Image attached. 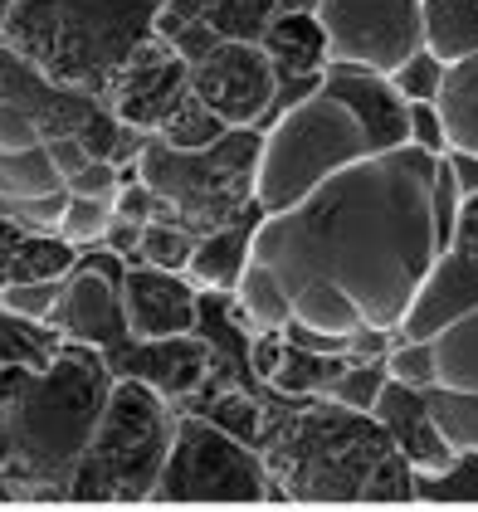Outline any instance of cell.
Here are the masks:
<instances>
[{
  "label": "cell",
  "mask_w": 478,
  "mask_h": 512,
  "mask_svg": "<svg viewBox=\"0 0 478 512\" xmlns=\"http://www.w3.org/2000/svg\"><path fill=\"white\" fill-rule=\"evenodd\" d=\"M439 161L444 152L420 142L352 161L298 205L264 215L249 259L279 278L288 303L303 283H332L366 327L396 332L454 235L439 210Z\"/></svg>",
  "instance_id": "cell-1"
},
{
  "label": "cell",
  "mask_w": 478,
  "mask_h": 512,
  "mask_svg": "<svg viewBox=\"0 0 478 512\" xmlns=\"http://www.w3.org/2000/svg\"><path fill=\"white\" fill-rule=\"evenodd\" d=\"M118 371L64 337L49 361H0V503H64Z\"/></svg>",
  "instance_id": "cell-2"
},
{
  "label": "cell",
  "mask_w": 478,
  "mask_h": 512,
  "mask_svg": "<svg viewBox=\"0 0 478 512\" xmlns=\"http://www.w3.org/2000/svg\"><path fill=\"white\" fill-rule=\"evenodd\" d=\"M269 478L293 508H410L420 503V473L371 410L332 395L313 405L269 410L259 430Z\"/></svg>",
  "instance_id": "cell-3"
},
{
  "label": "cell",
  "mask_w": 478,
  "mask_h": 512,
  "mask_svg": "<svg viewBox=\"0 0 478 512\" xmlns=\"http://www.w3.org/2000/svg\"><path fill=\"white\" fill-rule=\"evenodd\" d=\"M161 0H10L5 44L54 83L108 93L118 69L157 35Z\"/></svg>",
  "instance_id": "cell-4"
},
{
  "label": "cell",
  "mask_w": 478,
  "mask_h": 512,
  "mask_svg": "<svg viewBox=\"0 0 478 512\" xmlns=\"http://www.w3.org/2000/svg\"><path fill=\"white\" fill-rule=\"evenodd\" d=\"M171 439H176L171 400L142 376H118L103 415H98V430L69 478L64 508H142V503H152Z\"/></svg>",
  "instance_id": "cell-5"
},
{
  "label": "cell",
  "mask_w": 478,
  "mask_h": 512,
  "mask_svg": "<svg viewBox=\"0 0 478 512\" xmlns=\"http://www.w3.org/2000/svg\"><path fill=\"white\" fill-rule=\"evenodd\" d=\"M259 152H264L259 127H230L210 147H171L161 137H147L137 152V181L157 191L166 220L210 235L259 205L254 196Z\"/></svg>",
  "instance_id": "cell-6"
},
{
  "label": "cell",
  "mask_w": 478,
  "mask_h": 512,
  "mask_svg": "<svg viewBox=\"0 0 478 512\" xmlns=\"http://www.w3.org/2000/svg\"><path fill=\"white\" fill-rule=\"evenodd\" d=\"M371 132L352 113V103H342L332 88H313L298 103H288L264 132V152H259V181L254 196L259 210L274 215L288 210L308 191H318L327 176L347 171L352 161L371 157Z\"/></svg>",
  "instance_id": "cell-7"
},
{
  "label": "cell",
  "mask_w": 478,
  "mask_h": 512,
  "mask_svg": "<svg viewBox=\"0 0 478 512\" xmlns=\"http://www.w3.org/2000/svg\"><path fill=\"white\" fill-rule=\"evenodd\" d=\"M274 493L259 444L215 425L210 415H176V439L157 478V508H264Z\"/></svg>",
  "instance_id": "cell-8"
},
{
  "label": "cell",
  "mask_w": 478,
  "mask_h": 512,
  "mask_svg": "<svg viewBox=\"0 0 478 512\" xmlns=\"http://www.w3.org/2000/svg\"><path fill=\"white\" fill-rule=\"evenodd\" d=\"M386 371L420 386L459 454H478V308L459 313L435 337L405 342L391 332Z\"/></svg>",
  "instance_id": "cell-9"
},
{
  "label": "cell",
  "mask_w": 478,
  "mask_h": 512,
  "mask_svg": "<svg viewBox=\"0 0 478 512\" xmlns=\"http://www.w3.org/2000/svg\"><path fill=\"white\" fill-rule=\"evenodd\" d=\"M318 20L327 30V64L342 59L396 74L415 49H425L420 0H318Z\"/></svg>",
  "instance_id": "cell-10"
},
{
  "label": "cell",
  "mask_w": 478,
  "mask_h": 512,
  "mask_svg": "<svg viewBox=\"0 0 478 512\" xmlns=\"http://www.w3.org/2000/svg\"><path fill=\"white\" fill-rule=\"evenodd\" d=\"M196 98L225 127H259L279 108V74L259 40H220L191 59Z\"/></svg>",
  "instance_id": "cell-11"
},
{
  "label": "cell",
  "mask_w": 478,
  "mask_h": 512,
  "mask_svg": "<svg viewBox=\"0 0 478 512\" xmlns=\"http://www.w3.org/2000/svg\"><path fill=\"white\" fill-rule=\"evenodd\" d=\"M478 308V191L459 200V215H454V235L439 249L430 278L420 283L415 303L405 322L396 327V337L405 342H420V337H435L439 327H449L459 313Z\"/></svg>",
  "instance_id": "cell-12"
},
{
  "label": "cell",
  "mask_w": 478,
  "mask_h": 512,
  "mask_svg": "<svg viewBox=\"0 0 478 512\" xmlns=\"http://www.w3.org/2000/svg\"><path fill=\"white\" fill-rule=\"evenodd\" d=\"M103 98H108V108H113V118L122 127H132L142 137H157L161 127L181 113V103L191 98V59L176 44L152 35L118 69V79L108 83Z\"/></svg>",
  "instance_id": "cell-13"
},
{
  "label": "cell",
  "mask_w": 478,
  "mask_h": 512,
  "mask_svg": "<svg viewBox=\"0 0 478 512\" xmlns=\"http://www.w3.org/2000/svg\"><path fill=\"white\" fill-rule=\"evenodd\" d=\"M318 0H161L157 35L186 59H200L220 40H264L269 25Z\"/></svg>",
  "instance_id": "cell-14"
},
{
  "label": "cell",
  "mask_w": 478,
  "mask_h": 512,
  "mask_svg": "<svg viewBox=\"0 0 478 512\" xmlns=\"http://www.w3.org/2000/svg\"><path fill=\"white\" fill-rule=\"evenodd\" d=\"M371 415L386 425V434L396 439V449L405 454V464L420 473V478H449V473L459 469L464 454L449 444L435 405H430V395L420 391V386H410V381H400V376H386V386L376 395Z\"/></svg>",
  "instance_id": "cell-15"
},
{
  "label": "cell",
  "mask_w": 478,
  "mask_h": 512,
  "mask_svg": "<svg viewBox=\"0 0 478 512\" xmlns=\"http://www.w3.org/2000/svg\"><path fill=\"white\" fill-rule=\"evenodd\" d=\"M122 308L127 327L142 342H166V337H191L200 327V293L191 274L142 264L122 274Z\"/></svg>",
  "instance_id": "cell-16"
},
{
  "label": "cell",
  "mask_w": 478,
  "mask_h": 512,
  "mask_svg": "<svg viewBox=\"0 0 478 512\" xmlns=\"http://www.w3.org/2000/svg\"><path fill=\"white\" fill-rule=\"evenodd\" d=\"M322 88H332L342 103H352V113L366 122L376 152H391V147H405V142H410V103H405V93L396 88L391 74L366 69V64L332 59V64L322 69Z\"/></svg>",
  "instance_id": "cell-17"
},
{
  "label": "cell",
  "mask_w": 478,
  "mask_h": 512,
  "mask_svg": "<svg viewBox=\"0 0 478 512\" xmlns=\"http://www.w3.org/2000/svg\"><path fill=\"white\" fill-rule=\"evenodd\" d=\"M259 44H264V54L274 59V74H279V83H283L279 108H274V118H279L288 103H298L303 93L318 88L322 69H327V30H322V20H318V5H303V10L279 15Z\"/></svg>",
  "instance_id": "cell-18"
},
{
  "label": "cell",
  "mask_w": 478,
  "mask_h": 512,
  "mask_svg": "<svg viewBox=\"0 0 478 512\" xmlns=\"http://www.w3.org/2000/svg\"><path fill=\"white\" fill-rule=\"evenodd\" d=\"M74 244L54 230H30L10 215H0V288L30 283V278H69L74 274Z\"/></svg>",
  "instance_id": "cell-19"
},
{
  "label": "cell",
  "mask_w": 478,
  "mask_h": 512,
  "mask_svg": "<svg viewBox=\"0 0 478 512\" xmlns=\"http://www.w3.org/2000/svg\"><path fill=\"white\" fill-rule=\"evenodd\" d=\"M259 220H264V210L254 205V210H244L239 220L210 230V235H200L186 274L196 278L200 288H210V293H235L239 274L249 269V254H254V230H259Z\"/></svg>",
  "instance_id": "cell-20"
},
{
  "label": "cell",
  "mask_w": 478,
  "mask_h": 512,
  "mask_svg": "<svg viewBox=\"0 0 478 512\" xmlns=\"http://www.w3.org/2000/svg\"><path fill=\"white\" fill-rule=\"evenodd\" d=\"M435 108H439V122H444L449 152L478 157V54H469V59H459V64L444 69Z\"/></svg>",
  "instance_id": "cell-21"
},
{
  "label": "cell",
  "mask_w": 478,
  "mask_h": 512,
  "mask_svg": "<svg viewBox=\"0 0 478 512\" xmlns=\"http://www.w3.org/2000/svg\"><path fill=\"white\" fill-rule=\"evenodd\" d=\"M425 15V49L444 64L478 54V0H420Z\"/></svg>",
  "instance_id": "cell-22"
},
{
  "label": "cell",
  "mask_w": 478,
  "mask_h": 512,
  "mask_svg": "<svg viewBox=\"0 0 478 512\" xmlns=\"http://www.w3.org/2000/svg\"><path fill=\"white\" fill-rule=\"evenodd\" d=\"M235 308L249 332H283L293 322V303L279 288V278L269 274L264 264H254V259H249V269L235 283Z\"/></svg>",
  "instance_id": "cell-23"
},
{
  "label": "cell",
  "mask_w": 478,
  "mask_h": 512,
  "mask_svg": "<svg viewBox=\"0 0 478 512\" xmlns=\"http://www.w3.org/2000/svg\"><path fill=\"white\" fill-rule=\"evenodd\" d=\"M342 366H347V356L313 352V347H303V342H293V337H288L283 366L274 371V381H269V386H274L279 395H313V391L327 395V386L342 376Z\"/></svg>",
  "instance_id": "cell-24"
},
{
  "label": "cell",
  "mask_w": 478,
  "mask_h": 512,
  "mask_svg": "<svg viewBox=\"0 0 478 512\" xmlns=\"http://www.w3.org/2000/svg\"><path fill=\"white\" fill-rule=\"evenodd\" d=\"M64 191V176L49 157V142L20 147V152H0V196H49Z\"/></svg>",
  "instance_id": "cell-25"
},
{
  "label": "cell",
  "mask_w": 478,
  "mask_h": 512,
  "mask_svg": "<svg viewBox=\"0 0 478 512\" xmlns=\"http://www.w3.org/2000/svg\"><path fill=\"white\" fill-rule=\"evenodd\" d=\"M196 230L176 225V220H147L142 239H137V259L142 264H157V269H176L186 274L191 269V254H196Z\"/></svg>",
  "instance_id": "cell-26"
},
{
  "label": "cell",
  "mask_w": 478,
  "mask_h": 512,
  "mask_svg": "<svg viewBox=\"0 0 478 512\" xmlns=\"http://www.w3.org/2000/svg\"><path fill=\"white\" fill-rule=\"evenodd\" d=\"M113 200H98V196H74L69 191V210H64V220H59V230L54 235L69 239L74 249L79 244H103V235H108V225H113Z\"/></svg>",
  "instance_id": "cell-27"
},
{
  "label": "cell",
  "mask_w": 478,
  "mask_h": 512,
  "mask_svg": "<svg viewBox=\"0 0 478 512\" xmlns=\"http://www.w3.org/2000/svg\"><path fill=\"white\" fill-rule=\"evenodd\" d=\"M225 132H230V127L215 118V113L196 98V88H191V98L181 103V113L166 122L157 137L161 142H171V147H210V142H215V137H225Z\"/></svg>",
  "instance_id": "cell-28"
},
{
  "label": "cell",
  "mask_w": 478,
  "mask_h": 512,
  "mask_svg": "<svg viewBox=\"0 0 478 512\" xmlns=\"http://www.w3.org/2000/svg\"><path fill=\"white\" fill-rule=\"evenodd\" d=\"M386 356H371V361H347L342 366V376L327 386L332 400H342V405H352V410H371L376 405V395L386 386Z\"/></svg>",
  "instance_id": "cell-29"
},
{
  "label": "cell",
  "mask_w": 478,
  "mask_h": 512,
  "mask_svg": "<svg viewBox=\"0 0 478 512\" xmlns=\"http://www.w3.org/2000/svg\"><path fill=\"white\" fill-rule=\"evenodd\" d=\"M64 293V278H30V283H10L0 288V313L20 317V322H49L54 303Z\"/></svg>",
  "instance_id": "cell-30"
},
{
  "label": "cell",
  "mask_w": 478,
  "mask_h": 512,
  "mask_svg": "<svg viewBox=\"0 0 478 512\" xmlns=\"http://www.w3.org/2000/svg\"><path fill=\"white\" fill-rule=\"evenodd\" d=\"M444 69H449V64H444L439 54H430V49H415V54L400 64L391 79H396V88L405 93V103H435L439 83H444Z\"/></svg>",
  "instance_id": "cell-31"
},
{
  "label": "cell",
  "mask_w": 478,
  "mask_h": 512,
  "mask_svg": "<svg viewBox=\"0 0 478 512\" xmlns=\"http://www.w3.org/2000/svg\"><path fill=\"white\" fill-rule=\"evenodd\" d=\"M64 186H69L74 196L113 200L118 196V186H122V166L118 161H108V157H93V161H83L74 176H64Z\"/></svg>",
  "instance_id": "cell-32"
},
{
  "label": "cell",
  "mask_w": 478,
  "mask_h": 512,
  "mask_svg": "<svg viewBox=\"0 0 478 512\" xmlns=\"http://www.w3.org/2000/svg\"><path fill=\"white\" fill-rule=\"evenodd\" d=\"M283 352H288V332H254V337H249V352H244L249 376L269 386V381H274V371L283 366Z\"/></svg>",
  "instance_id": "cell-33"
},
{
  "label": "cell",
  "mask_w": 478,
  "mask_h": 512,
  "mask_svg": "<svg viewBox=\"0 0 478 512\" xmlns=\"http://www.w3.org/2000/svg\"><path fill=\"white\" fill-rule=\"evenodd\" d=\"M410 142H420V147H430V152H449L435 103H410Z\"/></svg>",
  "instance_id": "cell-34"
},
{
  "label": "cell",
  "mask_w": 478,
  "mask_h": 512,
  "mask_svg": "<svg viewBox=\"0 0 478 512\" xmlns=\"http://www.w3.org/2000/svg\"><path fill=\"white\" fill-rule=\"evenodd\" d=\"M49 157H54V166H59V176H74L83 161H93L98 152H93L83 137H49Z\"/></svg>",
  "instance_id": "cell-35"
},
{
  "label": "cell",
  "mask_w": 478,
  "mask_h": 512,
  "mask_svg": "<svg viewBox=\"0 0 478 512\" xmlns=\"http://www.w3.org/2000/svg\"><path fill=\"white\" fill-rule=\"evenodd\" d=\"M449 166H454V181H459L464 196L478 191V157H469V152H449Z\"/></svg>",
  "instance_id": "cell-36"
},
{
  "label": "cell",
  "mask_w": 478,
  "mask_h": 512,
  "mask_svg": "<svg viewBox=\"0 0 478 512\" xmlns=\"http://www.w3.org/2000/svg\"><path fill=\"white\" fill-rule=\"evenodd\" d=\"M5 15H10V0H0V30H5Z\"/></svg>",
  "instance_id": "cell-37"
}]
</instances>
